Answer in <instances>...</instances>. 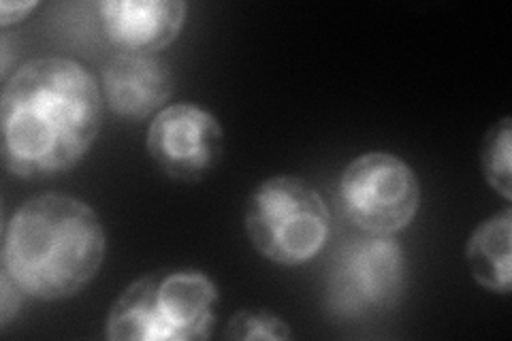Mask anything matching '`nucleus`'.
<instances>
[{"mask_svg": "<svg viewBox=\"0 0 512 341\" xmlns=\"http://www.w3.org/2000/svg\"><path fill=\"white\" fill-rule=\"evenodd\" d=\"M101 113L99 79L82 62L28 60L7 79L0 101L7 171L22 180L71 171L99 137Z\"/></svg>", "mask_w": 512, "mask_h": 341, "instance_id": "obj_1", "label": "nucleus"}, {"mask_svg": "<svg viewBox=\"0 0 512 341\" xmlns=\"http://www.w3.org/2000/svg\"><path fill=\"white\" fill-rule=\"evenodd\" d=\"M105 252L107 235L96 211L69 194L45 192L15 211L0 258L26 297L64 301L96 278Z\"/></svg>", "mask_w": 512, "mask_h": 341, "instance_id": "obj_2", "label": "nucleus"}, {"mask_svg": "<svg viewBox=\"0 0 512 341\" xmlns=\"http://www.w3.org/2000/svg\"><path fill=\"white\" fill-rule=\"evenodd\" d=\"M218 288L197 269L148 273L114 301L105 337L111 341H201L212 337Z\"/></svg>", "mask_w": 512, "mask_h": 341, "instance_id": "obj_3", "label": "nucleus"}, {"mask_svg": "<svg viewBox=\"0 0 512 341\" xmlns=\"http://www.w3.org/2000/svg\"><path fill=\"white\" fill-rule=\"evenodd\" d=\"M244 224L252 248L263 258L299 267L323 252L331 214L312 184L295 175H276L250 192Z\"/></svg>", "mask_w": 512, "mask_h": 341, "instance_id": "obj_4", "label": "nucleus"}, {"mask_svg": "<svg viewBox=\"0 0 512 341\" xmlns=\"http://www.w3.org/2000/svg\"><path fill=\"white\" fill-rule=\"evenodd\" d=\"M406 254L393 235L352 237L335 252L327 280V307L340 320H367L389 312L404 295Z\"/></svg>", "mask_w": 512, "mask_h": 341, "instance_id": "obj_5", "label": "nucleus"}, {"mask_svg": "<svg viewBox=\"0 0 512 341\" xmlns=\"http://www.w3.org/2000/svg\"><path fill=\"white\" fill-rule=\"evenodd\" d=\"M338 201L346 220L361 233L397 235L419 214L421 184L406 160L389 152H367L344 169Z\"/></svg>", "mask_w": 512, "mask_h": 341, "instance_id": "obj_6", "label": "nucleus"}, {"mask_svg": "<svg viewBox=\"0 0 512 341\" xmlns=\"http://www.w3.org/2000/svg\"><path fill=\"white\" fill-rule=\"evenodd\" d=\"M146 150L171 180L197 184L222 158L224 128L212 111L197 103H173L152 118Z\"/></svg>", "mask_w": 512, "mask_h": 341, "instance_id": "obj_7", "label": "nucleus"}, {"mask_svg": "<svg viewBox=\"0 0 512 341\" xmlns=\"http://www.w3.org/2000/svg\"><path fill=\"white\" fill-rule=\"evenodd\" d=\"M109 43L122 54L165 50L186 24L182 0H105L99 5Z\"/></svg>", "mask_w": 512, "mask_h": 341, "instance_id": "obj_8", "label": "nucleus"}, {"mask_svg": "<svg viewBox=\"0 0 512 341\" xmlns=\"http://www.w3.org/2000/svg\"><path fill=\"white\" fill-rule=\"evenodd\" d=\"M103 94L118 118L148 120L167 107L173 94V73L156 56L120 54L103 71Z\"/></svg>", "mask_w": 512, "mask_h": 341, "instance_id": "obj_9", "label": "nucleus"}, {"mask_svg": "<svg viewBox=\"0 0 512 341\" xmlns=\"http://www.w3.org/2000/svg\"><path fill=\"white\" fill-rule=\"evenodd\" d=\"M512 211L510 207L480 222L466 246V261L476 284L508 295L512 284Z\"/></svg>", "mask_w": 512, "mask_h": 341, "instance_id": "obj_10", "label": "nucleus"}, {"mask_svg": "<svg viewBox=\"0 0 512 341\" xmlns=\"http://www.w3.org/2000/svg\"><path fill=\"white\" fill-rule=\"evenodd\" d=\"M512 120L504 116L495 122L480 145V167L487 184L500 192L506 201L512 199Z\"/></svg>", "mask_w": 512, "mask_h": 341, "instance_id": "obj_11", "label": "nucleus"}, {"mask_svg": "<svg viewBox=\"0 0 512 341\" xmlns=\"http://www.w3.org/2000/svg\"><path fill=\"white\" fill-rule=\"evenodd\" d=\"M224 337L227 339H291L293 331L288 327L286 320L280 316L259 310V312H250L242 310L235 312L227 324V331H224Z\"/></svg>", "mask_w": 512, "mask_h": 341, "instance_id": "obj_12", "label": "nucleus"}, {"mask_svg": "<svg viewBox=\"0 0 512 341\" xmlns=\"http://www.w3.org/2000/svg\"><path fill=\"white\" fill-rule=\"evenodd\" d=\"M24 290L13 282L11 275L0 271V327H9V322L22 310Z\"/></svg>", "mask_w": 512, "mask_h": 341, "instance_id": "obj_13", "label": "nucleus"}, {"mask_svg": "<svg viewBox=\"0 0 512 341\" xmlns=\"http://www.w3.org/2000/svg\"><path fill=\"white\" fill-rule=\"evenodd\" d=\"M39 9L37 0H5V3H0V26L7 28L11 24H18L22 20H26L28 15Z\"/></svg>", "mask_w": 512, "mask_h": 341, "instance_id": "obj_14", "label": "nucleus"}]
</instances>
